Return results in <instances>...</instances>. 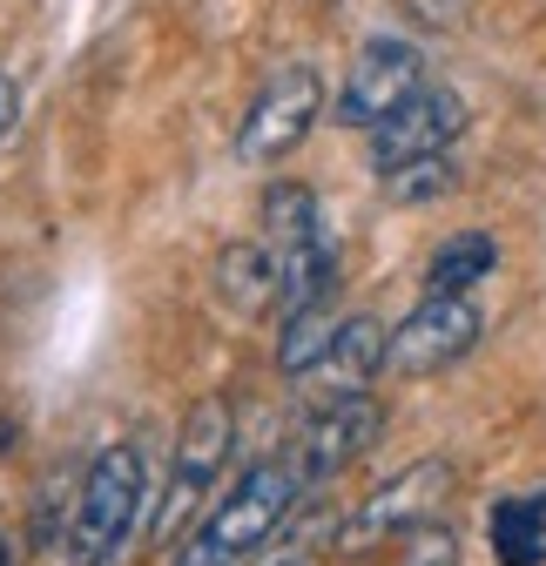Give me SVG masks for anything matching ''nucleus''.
Returning <instances> with one entry per match:
<instances>
[{"mask_svg": "<svg viewBox=\"0 0 546 566\" xmlns=\"http://www.w3.org/2000/svg\"><path fill=\"white\" fill-rule=\"evenodd\" d=\"M297 492H304V479L291 472V459L250 465V472L237 479V492H230V500L202 520V533L182 546L176 566H237V559H250L263 539H277V526H284L291 506H297Z\"/></svg>", "mask_w": 546, "mask_h": 566, "instance_id": "obj_2", "label": "nucleus"}, {"mask_svg": "<svg viewBox=\"0 0 546 566\" xmlns=\"http://www.w3.org/2000/svg\"><path fill=\"white\" fill-rule=\"evenodd\" d=\"M472 344H480V304H472V297H432V291H426V304L391 331V344H385V371H398V378H426V371L459 365Z\"/></svg>", "mask_w": 546, "mask_h": 566, "instance_id": "obj_8", "label": "nucleus"}, {"mask_svg": "<svg viewBox=\"0 0 546 566\" xmlns=\"http://www.w3.org/2000/svg\"><path fill=\"white\" fill-rule=\"evenodd\" d=\"M398 566H459V533L439 520H419L398 533Z\"/></svg>", "mask_w": 546, "mask_h": 566, "instance_id": "obj_17", "label": "nucleus"}, {"mask_svg": "<svg viewBox=\"0 0 546 566\" xmlns=\"http://www.w3.org/2000/svg\"><path fill=\"white\" fill-rule=\"evenodd\" d=\"M398 8L412 14L419 28H452V21H459V8H465V0H398Z\"/></svg>", "mask_w": 546, "mask_h": 566, "instance_id": "obj_18", "label": "nucleus"}, {"mask_svg": "<svg viewBox=\"0 0 546 566\" xmlns=\"http://www.w3.org/2000/svg\"><path fill=\"white\" fill-rule=\"evenodd\" d=\"M385 176V202H439L452 182H459V169H452V156H412V163H391V169H378Z\"/></svg>", "mask_w": 546, "mask_h": 566, "instance_id": "obj_16", "label": "nucleus"}, {"mask_svg": "<svg viewBox=\"0 0 546 566\" xmlns=\"http://www.w3.org/2000/svg\"><path fill=\"white\" fill-rule=\"evenodd\" d=\"M143 520V452L135 446H108L95 452L75 506H67V533H61V559L67 566H108Z\"/></svg>", "mask_w": 546, "mask_h": 566, "instance_id": "obj_1", "label": "nucleus"}, {"mask_svg": "<svg viewBox=\"0 0 546 566\" xmlns=\"http://www.w3.org/2000/svg\"><path fill=\"white\" fill-rule=\"evenodd\" d=\"M0 566H8V539H0Z\"/></svg>", "mask_w": 546, "mask_h": 566, "instance_id": "obj_21", "label": "nucleus"}, {"mask_svg": "<svg viewBox=\"0 0 546 566\" xmlns=\"http://www.w3.org/2000/svg\"><path fill=\"white\" fill-rule=\"evenodd\" d=\"M385 344H391V331H385L378 317H337L330 350L317 358L311 378H324L330 391H365V385L385 371Z\"/></svg>", "mask_w": 546, "mask_h": 566, "instance_id": "obj_10", "label": "nucleus"}, {"mask_svg": "<svg viewBox=\"0 0 546 566\" xmlns=\"http://www.w3.org/2000/svg\"><path fill=\"white\" fill-rule=\"evenodd\" d=\"M277 276H284V256L270 237H243V243H223L217 256V291L230 311H263L277 304Z\"/></svg>", "mask_w": 546, "mask_h": 566, "instance_id": "obj_11", "label": "nucleus"}, {"mask_svg": "<svg viewBox=\"0 0 546 566\" xmlns=\"http://www.w3.org/2000/svg\"><path fill=\"white\" fill-rule=\"evenodd\" d=\"M330 331H337L330 304H304V311L284 317V337H277V365H284V378H311V371H317V358L330 350Z\"/></svg>", "mask_w": 546, "mask_h": 566, "instance_id": "obj_14", "label": "nucleus"}, {"mask_svg": "<svg viewBox=\"0 0 546 566\" xmlns=\"http://www.w3.org/2000/svg\"><path fill=\"white\" fill-rule=\"evenodd\" d=\"M385 432V405L371 391H330L297 432V452H291V472L304 485H324L330 472H345L351 459L371 452V439Z\"/></svg>", "mask_w": 546, "mask_h": 566, "instance_id": "obj_5", "label": "nucleus"}, {"mask_svg": "<svg viewBox=\"0 0 546 566\" xmlns=\"http://www.w3.org/2000/svg\"><path fill=\"white\" fill-rule=\"evenodd\" d=\"M14 122H21V88H14L8 75H0V142L14 135Z\"/></svg>", "mask_w": 546, "mask_h": 566, "instance_id": "obj_19", "label": "nucleus"}, {"mask_svg": "<svg viewBox=\"0 0 546 566\" xmlns=\"http://www.w3.org/2000/svg\"><path fill=\"white\" fill-rule=\"evenodd\" d=\"M493 263H500V243H493L486 230L445 237V243L432 250V263H426V291H432V297H465L480 276H493Z\"/></svg>", "mask_w": 546, "mask_h": 566, "instance_id": "obj_12", "label": "nucleus"}, {"mask_svg": "<svg viewBox=\"0 0 546 566\" xmlns=\"http://www.w3.org/2000/svg\"><path fill=\"white\" fill-rule=\"evenodd\" d=\"M8 446H14V418H8V411H0V452H8Z\"/></svg>", "mask_w": 546, "mask_h": 566, "instance_id": "obj_20", "label": "nucleus"}, {"mask_svg": "<svg viewBox=\"0 0 546 566\" xmlns=\"http://www.w3.org/2000/svg\"><path fill=\"white\" fill-rule=\"evenodd\" d=\"M493 553H500V566H539L546 559V513L526 500L493 506Z\"/></svg>", "mask_w": 546, "mask_h": 566, "instance_id": "obj_15", "label": "nucleus"}, {"mask_svg": "<svg viewBox=\"0 0 546 566\" xmlns=\"http://www.w3.org/2000/svg\"><path fill=\"white\" fill-rule=\"evenodd\" d=\"M426 88V54L419 41H405V34H371L351 67H345V88H337V122L345 128H378L405 95H419Z\"/></svg>", "mask_w": 546, "mask_h": 566, "instance_id": "obj_4", "label": "nucleus"}, {"mask_svg": "<svg viewBox=\"0 0 546 566\" xmlns=\"http://www.w3.org/2000/svg\"><path fill=\"white\" fill-rule=\"evenodd\" d=\"M317 115H324V75L317 67H277L263 88H256V102L243 108V122H237V163H284L297 142L317 128Z\"/></svg>", "mask_w": 546, "mask_h": 566, "instance_id": "obj_3", "label": "nucleus"}, {"mask_svg": "<svg viewBox=\"0 0 546 566\" xmlns=\"http://www.w3.org/2000/svg\"><path fill=\"white\" fill-rule=\"evenodd\" d=\"M230 446H237V418H230V405H223V398H202V405L182 418L176 472H169V500H162V513H156V539H169V533L202 506V492L217 485Z\"/></svg>", "mask_w": 546, "mask_h": 566, "instance_id": "obj_6", "label": "nucleus"}, {"mask_svg": "<svg viewBox=\"0 0 546 566\" xmlns=\"http://www.w3.org/2000/svg\"><path fill=\"white\" fill-rule=\"evenodd\" d=\"M452 492V459H419L412 472H398L391 485H378L371 500L337 526V553H371L385 539H398L405 526H419L439 513V500Z\"/></svg>", "mask_w": 546, "mask_h": 566, "instance_id": "obj_7", "label": "nucleus"}, {"mask_svg": "<svg viewBox=\"0 0 546 566\" xmlns=\"http://www.w3.org/2000/svg\"><path fill=\"white\" fill-rule=\"evenodd\" d=\"M465 128V95L459 88H439L426 82L419 95H405L378 128H371V163L391 169V163H412V156H445Z\"/></svg>", "mask_w": 546, "mask_h": 566, "instance_id": "obj_9", "label": "nucleus"}, {"mask_svg": "<svg viewBox=\"0 0 546 566\" xmlns=\"http://www.w3.org/2000/svg\"><path fill=\"white\" fill-rule=\"evenodd\" d=\"M324 223H317V189L311 182H270V196H263V237L277 243V250H291V243H311Z\"/></svg>", "mask_w": 546, "mask_h": 566, "instance_id": "obj_13", "label": "nucleus"}]
</instances>
